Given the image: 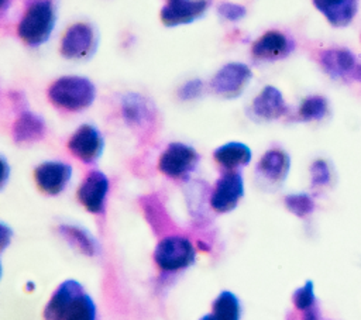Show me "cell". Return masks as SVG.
Masks as SVG:
<instances>
[{
  "instance_id": "18",
  "label": "cell",
  "mask_w": 361,
  "mask_h": 320,
  "mask_svg": "<svg viewBox=\"0 0 361 320\" xmlns=\"http://www.w3.org/2000/svg\"><path fill=\"white\" fill-rule=\"evenodd\" d=\"M121 113L127 124L142 127L152 121L154 109L151 103L137 93H128L121 100Z\"/></svg>"
},
{
  "instance_id": "1",
  "label": "cell",
  "mask_w": 361,
  "mask_h": 320,
  "mask_svg": "<svg viewBox=\"0 0 361 320\" xmlns=\"http://www.w3.org/2000/svg\"><path fill=\"white\" fill-rule=\"evenodd\" d=\"M48 97L54 106L66 111L87 109L94 97V85L82 76H63L55 80L48 89Z\"/></svg>"
},
{
  "instance_id": "30",
  "label": "cell",
  "mask_w": 361,
  "mask_h": 320,
  "mask_svg": "<svg viewBox=\"0 0 361 320\" xmlns=\"http://www.w3.org/2000/svg\"><path fill=\"white\" fill-rule=\"evenodd\" d=\"M353 78H354L355 80H361V65H358V66L355 68V70H354V73H353Z\"/></svg>"
},
{
  "instance_id": "31",
  "label": "cell",
  "mask_w": 361,
  "mask_h": 320,
  "mask_svg": "<svg viewBox=\"0 0 361 320\" xmlns=\"http://www.w3.org/2000/svg\"><path fill=\"white\" fill-rule=\"evenodd\" d=\"M200 320H217V317L213 313H210V314H204L203 317H200Z\"/></svg>"
},
{
  "instance_id": "24",
  "label": "cell",
  "mask_w": 361,
  "mask_h": 320,
  "mask_svg": "<svg viewBox=\"0 0 361 320\" xmlns=\"http://www.w3.org/2000/svg\"><path fill=\"white\" fill-rule=\"evenodd\" d=\"M96 304L90 295L82 293L69 307L63 320H96Z\"/></svg>"
},
{
  "instance_id": "6",
  "label": "cell",
  "mask_w": 361,
  "mask_h": 320,
  "mask_svg": "<svg viewBox=\"0 0 361 320\" xmlns=\"http://www.w3.org/2000/svg\"><path fill=\"white\" fill-rule=\"evenodd\" d=\"M244 196L243 176L235 171L223 173L210 195V206L217 213H228L237 207Z\"/></svg>"
},
{
  "instance_id": "26",
  "label": "cell",
  "mask_w": 361,
  "mask_h": 320,
  "mask_svg": "<svg viewBox=\"0 0 361 320\" xmlns=\"http://www.w3.org/2000/svg\"><path fill=\"white\" fill-rule=\"evenodd\" d=\"M285 206L290 213H293L298 217H305L314 210V202L306 193L288 195L285 197Z\"/></svg>"
},
{
  "instance_id": "8",
  "label": "cell",
  "mask_w": 361,
  "mask_h": 320,
  "mask_svg": "<svg viewBox=\"0 0 361 320\" xmlns=\"http://www.w3.org/2000/svg\"><path fill=\"white\" fill-rule=\"evenodd\" d=\"M104 141L100 131L92 124L80 125L69 138L68 148L85 164L96 162L103 152Z\"/></svg>"
},
{
  "instance_id": "25",
  "label": "cell",
  "mask_w": 361,
  "mask_h": 320,
  "mask_svg": "<svg viewBox=\"0 0 361 320\" xmlns=\"http://www.w3.org/2000/svg\"><path fill=\"white\" fill-rule=\"evenodd\" d=\"M327 113V101L322 96H310L305 99L299 107V116L305 121L322 120Z\"/></svg>"
},
{
  "instance_id": "27",
  "label": "cell",
  "mask_w": 361,
  "mask_h": 320,
  "mask_svg": "<svg viewBox=\"0 0 361 320\" xmlns=\"http://www.w3.org/2000/svg\"><path fill=\"white\" fill-rule=\"evenodd\" d=\"M310 176H312V183L314 186H322L329 183L330 180V169L327 164L322 159L314 161L310 166Z\"/></svg>"
},
{
  "instance_id": "7",
  "label": "cell",
  "mask_w": 361,
  "mask_h": 320,
  "mask_svg": "<svg viewBox=\"0 0 361 320\" xmlns=\"http://www.w3.org/2000/svg\"><path fill=\"white\" fill-rule=\"evenodd\" d=\"M251 69L240 62H231L224 65L212 79V89L227 99L240 96L247 85L251 82Z\"/></svg>"
},
{
  "instance_id": "20",
  "label": "cell",
  "mask_w": 361,
  "mask_h": 320,
  "mask_svg": "<svg viewBox=\"0 0 361 320\" xmlns=\"http://www.w3.org/2000/svg\"><path fill=\"white\" fill-rule=\"evenodd\" d=\"M213 156L221 168L227 171H234L248 165L251 161L252 152L248 145L238 141H231L216 148L213 152Z\"/></svg>"
},
{
  "instance_id": "23",
  "label": "cell",
  "mask_w": 361,
  "mask_h": 320,
  "mask_svg": "<svg viewBox=\"0 0 361 320\" xmlns=\"http://www.w3.org/2000/svg\"><path fill=\"white\" fill-rule=\"evenodd\" d=\"M293 304L298 310L303 312V320H317L316 296L313 290V282L307 281L303 286L298 288L292 296Z\"/></svg>"
},
{
  "instance_id": "16",
  "label": "cell",
  "mask_w": 361,
  "mask_h": 320,
  "mask_svg": "<svg viewBox=\"0 0 361 320\" xmlns=\"http://www.w3.org/2000/svg\"><path fill=\"white\" fill-rule=\"evenodd\" d=\"M319 61L331 78H353V73L358 66L357 59L348 49H326L320 52Z\"/></svg>"
},
{
  "instance_id": "12",
  "label": "cell",
  "mask_w": 361,
  "mask_h": 320,
  "mask_svg": "<svg viewBox=\"0 0 361 320\" xmlns=\"http://www.w3.org/2000/svg\"><path fill=\"white\" fill-rule=\"evenodd\" d=\"M83 293V288L78 281H63L52 293L44 309L45 320H63L69 307Z\"/></svg>"
},
{
  "instance_id": "28",
  "label": "cell",
  "mask_w": 361,
  "mask_h": 320,
  "mask_svg": "<svg viewBox=\"0 0 361 320\" xmlns=\"http://www.w3.org/2000/svg\"><path fill=\"white\" fill-rule=\"evenodd\" d=\"M219 13L228 21H238L245 16V7L234 3H223L219 6Z\"/></svg>"
},
{
  "instance_id": "14",
  "label": "cell",
  "mask_w": 361,
  "mask_h": 320,
  "mask_svg": "<svg viewBox=\"0 0 361 320\" xmlns=\"http://www.w3.org/2000/svg\"><path fill=\"white\" fill-rule=\"evenodd\" d=\"M288 111L282 93L274 86H265L252 101V113L261 120H276Z\"/></svg>"
},
{
  "instance_id": "29",
  "label": "cell",
  "mask_w": 361,
  "mask_h": 320,
  "mask_svg": "<svg viewBox=\"0 0 361 320\" xmlns=\"http://www.w3.org/2000/svg\"><path fill=\"white\" fill-rule=\"evenodd\" d=\"M203 92V82L199 79H193L186 82L180 90H179V96L183 100H190V99H196L197 96H200V93Z\"/></svg>"
},
{
  "instance_id": "3",
  "label": "cell",
  "mask_w": 361,
  "mask_h": 320,
  "mask_svg": "<svg viewBox=\"0 0 361 320\" xmlns=\"http://www.w3.org/2000/svg\"><path fill=\"white\" fill-rule=\"evenodd\" d=\"M196 250L192 241L182 235L162 238L154 250V261L162 271L176 272L195 262Z\"/></svg>"
},
{
  "instance_id": "11",
  "label": "cell",
  "mask_w": 361,
  "mask_h": 320,
  "mask_svg": "<svg viewBox=\"0 0 361 320\" xmlns=\"http://www.w3.org/2000/svg\"><path fill=\"white\" fill-rule=\"evenodd\" d=\"M209 6V0H173L162 7L161 20L168 27L190 24L203 17Z\"/></svg>"
},
{
  "instance_id": "13",
  "label": "cell",
  "mask_w": 361,
  "mask_h": 320,
  "mask_svg": "<svg viewBox=\"0 0 361 320\" xmlns=\"http://www.w3.org/2000/svg\"><path fill=\"white\" fill-rule=\"evenodd\" d=\"M295 49V42L286 34L268 31L252 45V55L261 61H278L286 58Z\"/></svg>"
},
{
  "instance_id": "19",
  "label": "cell",
  "mask_w": 361,
  "mask_h": 320,
  "mask_svg": "<svg viewBox=\"0 0 361 320\" xmlns=\"http://www.w3.org/2000/svg\"><path fill=\"white\" fill-rule=\"evenodd\" d=\"M45 121L32 111H23L13 125V138L18 144H30L45 135Z\"/></svg>"
},
{
  "instance_id": "10",
  "label": "cell",
  "mask_w": 361,
  "mask_h": 320,
  "mask_svg": "<svg viewBox=\"0 0 361 320\" xmlns=\"http://www.w3.org/2000/svg\"><path fill=\"white\" fill-rule=\"evenodd\" d=\"M109 186L107 176L100 171H93L82 182L78 199L89 213L99 214L104 210Z\"/></svg>"
},
{
  "instance_id": "5",
  "label": "cell",
  "mask_w": 361,
  "mask_h": 320,
  "mask_svg": "<svg viewBox=\"0 0 361 320\" xmlns=\"http://www.w3.org/2000/svg\"><path fill=\"white\" fill-rule=\"evenodd\" d=\"M97 47V32L93 25L76 23L69 27L61 42V54L68 59H86Z\"/></svg>"
},
{
  "instance_id": "4",
  "label": "cell",
  "mask_w": 361,
  "mask_h": 320,
  "mask_svg": "<svg viewBox=\"0 0 361 320\" xmlns=\"http://www.w3.org/2000/svg\"><path fill=\"white\" fill-rule=\"evenodd\" d=\"M199 164L197 151L183 142H171L158 161L159 171L172 179L188 178Z\"/></svg>"
},
{
  "instance_id": "32",
  "label": "cell",
  "mask_w": 361,
  "mask_h": 320,
  "mask_svg": "<svg viewBox=\"0 0 361 320\" xmlns=\"http://www.w3.org/2000/svg\"><path fill=\"white\" fill-rule=\"evenodd\" d=\"M169 1H173V0H169Z\"/></svg>"
},
{
  "instance_id": "2",
  "label": "cell",
  "mask_w": 361,
  "mask_h": 320,
  "mask_svg": "<svg viewBox=\"0 0 361 320\" xmlns=\"http://www.w3.org/2000/svg\"><path fill=\"white\" fill-rule=\"evenodd\" d=\"M55 27V8L51 0H35L17 25L18 37L30 47L47 42Z\"/></svg>"
},
{
  "instance_id": "9",
  "label": "cell",
  "mask_w": 361,
  "mask_h": 320,
  "mask_svg": "<svg viewBox=\"0 0 361 320\" xmlns=\"http://www.w3.org/2000/svg\"><path fill=\"white\" fill-rule=\"evenodd\" d=\"M34 178L44 193L56 196L69 183L72 178V166L61 161H47L35 168Z\"/></svg>"
},
{
  "instance_id": "15",
  "label": "cell",
  "mask_w": 361,
  "mask_h": 320,
  "mask_svg": "<svg viewBox=\"0 0 361 320\" xmlns=\"http://www.w3.org/2000/svg\"><path fill=\"white\" fill-rule=\"evenodd\" d=\"M289 168L290 158L286 152L282 149H269L261 156L257 165V173L271 183H281L286 179Z\"/></svg>"
},
{
  "instance_id": "22",
  "label": "cell",
  "mask_w": 361,
  "mask_h": 320,
  "mask_svg": "<svg viewBox=\"0 0 361 320\" xmlns=\"http://www.w3.org/2000/svg\"><path fill=\"white\" fill-rule=\"evenodd\" d=\"M213 314L217 320H240L241 319V304L238 297L230 292H220L212 304Z\"/></svg>"
},
{
  "instance_id": "17",
  "label": "cell",
  "mask_w": 361,
  "mask_h": 320,
  "mask_svg": "<svg viewBox=\"0 0 361 320\" xmlns=\"http://www.w3.org/2000/svg\"><path fill=\"white\" fill-rule=\"evenodd\" d=\"M313 4L334 27L348 25L357 13V0H313Z\"/></svg>"
},
{
  "instance_id": "21",
  "label": "cell",
  "mask_w": 361,
  "mask_h": 320,
  "mask_svg": "<svg viewBox=\"0 0 361 320\" xmlns=\"http://www.w3.org/2000/svg\"><path fill=\"white\" fill-rule=\"evenodd\" d=\"M58 230L71 245H73L76 250H79L85 255L93 257L99 254L100 248H99L97 240L83 227H79L75 224H62L59 226Z\"/></svg>"
}]
</instances>
